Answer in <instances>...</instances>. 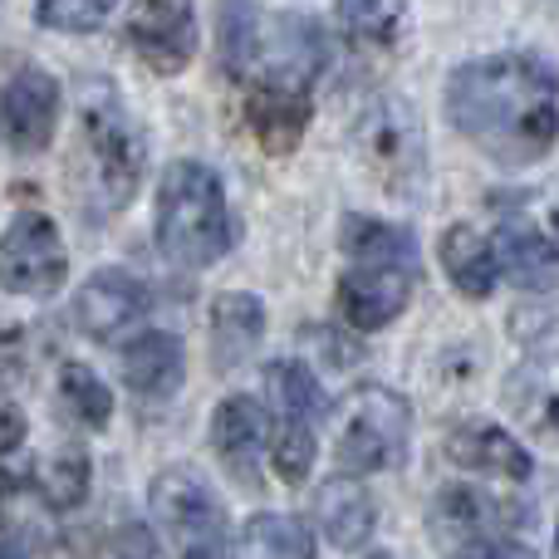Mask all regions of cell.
Segmentation results:
<instances>
[{
	"mask_svg": "<svg viewBox=\"0 0 559 559\" xmlns=\"http://www.w3.org/2000/svg\"><path fill=\"white\" fill-rule=\"evenodd\" d=\"M452 128L501 167H531L559 143V69L540 55H481L447 79Z\"/></svg>",
	"mask_w": 559,
	"mask_h": 559,
	"instance_id": "1",
	"label": "cell"
},
{
	"mask_svg": "<svg viewBox=\"0 0 559 559\" xmlns=\"http://www.w3.org/2000/svg\"><path fill=\"white\" fill-rule=\"evenodd\" d=\"M344 275H338V314L354 329L373 334V329L393 324L407 309L417 285V241L403 226L373 222V216H344Z\"/></svg>",
	"mask_w": 559,
	"mask_h": 559,
	"instance_id": "2",
	"label": "cell"
},
{
	"mask_svg": "<svg viewBox=\"0 0 559 559\" xmlns=\"http://www.w3.org/2000/svg\"><path fill=\"white\" fill-rule=\"evenodd\" d=\"M147 167V147L138 123L128 118L123 98L108 84L79 88V173L88 187V206L94 212H118L133 202L138 182Z\"/></svg>",
	"mask_w": 559,
	"mask_h": 559,
	"instance_id": "3",
	"label": "cell"
},
{
	"mask_svg": "<svg viewBox=\"0 0 559 559\" xmlns=\"http://www.w3.org/2000/svg\"><path fill=\"white\" fill-rule=\"evenodd\" d=\"M157 246L173 265L202 271L222 261L231 246V212H226V187L206 163H173L157 182Z\"/></svg>",
	"mask_w": 559,
	"mask_h": 559,
	"instance_id": "4",
	"label": "cell"
},
{
	"mask_svg": "<svg viewBox=\"0 0 559 559\" xmlns=\"http://www.w3.org/2000/svg\"><path fill=\"white\" fill-rule=\"evenodd\" d=\"M354 153L393 197H417L427 177V143L403 94H378L354 123Z\"/></svg>",
	"mask_w": 559,
	"mask_h": 559,
	"instance_id": "5",
	"label": "cell"
},
{
	"mask_svg": "<svg viewBox=\"0 0 559 559\" xmlns=\"http://www.w3.org/2000/svg\"><path fill=\"white\" fill-rule=\"evenodd\" d=\"M153 515L167 531L177 559H231L236 535L231 515L216 501V491L187 466H173L153 481Z\"/></svg>",
	"mask_w": 559,
	"mask_h": 559,
	"instance_id": "6",
	"label": "cell"
},
{
	"mask_svg": "<svg viewBox=\"0 0 559 559\" xmlns=\"http://www.w3.org/2000/svg\"><path fill=\"white\" fill-rule=\"evenodd\" d=\"M407 427H413V413L403 397L388 388H358L344 407V423H338V466L354 476L397 466L407 452Z\"/></svg>",
	"mask_w": 559,
	"mask_h": 559,
	"instance_id": "7",
	"label": "cell"
},
{
	"mask_svg": "<svg viewBox=\"0 0 559 559\" xmlns=\"http://www.w3.org/2000/svg\"><path fill=\"white\" fill-rule=\"evenodd\" d=\"M64 271H69V255L55 222L45 212H20L5 226V236H0V285L10 295L49 299L64 285Z\"/></svg>",
	"mask_w": 559,
	"mask_h": 559,
	"instance_id": "8",
	"label": "cell"
},
{
	"mask_svg": "<svg viewBox=\"0 0 559 559\" xmlns=\"http://www.w3.org/2000/svg\"><path fill=\"white\" fill-rule=\"evenodd\" d=\"M515 525H521V511L491 491H476V486H442L432 501V531L452 555L511 540Z\"/></svg>",
	"mask_w": 559,
	"mask_h": 559,
	"instance_id": "9",
	"label": "cell"
},
{
	"mask_svg": "<svg viewBox=\"0 0 559 559\" xmlns=\"http://www.w3.org/2000/svg\"><path fill=\"white\" fill-rule=\"evenodd\" d=\"M128 39L157 74H177L197 55V5L192 0H138L128 10Z\"/></svg>",
	"mask_w": 559,
	"mask_h": 559,
	"instance_id": "10",
	"label": "cell"
},
{
	"mask_svg": "<svg viewBox=\"0 0 559 559\" xmlns=\"http://www.w3.org/2000/svg\"><path fill=\"white\" fill-rule=\"evenodd\" d=\"M0 118L20 153H45L59 128V84L39 64H25L0 94Z\"/></svg>",
	"mask_w": 559,
	"mask_h": 559,
	"instance_id": "11",
	"label": "cell"
},
{
	"mask_svg": "<svg viewBox=\"0 0 559 559\" xmlns=\"http://www.w3.org/2000/svg\"><path fill=\"white\" fill-rule=\"evenodd\" d=\"M74 314H79V329L94 338H114L123 329H133L138 319L147 314V285L128 271H98L84 280L74 299Z\"/></svg>",
	"mask_w": 559,
	"mask_h": 559,
	"instance_id": "12",
	"label": "cell"
},
{
	"mask_svg": "<svg viewBox=\"0 0 559 559\" xmlns=\"http://www.w3.org/2000/svg\"><path fill=\"white\" fill-rule=\"evenodd\" d=\"M496 261L511 285L535 289V295L559 285V246L525 216H506L496 226Z\"/></svg>",
	"mask_w": 559,
	"mask_h": 559,
	"instance_id": "13",
	"label": "cell"
},
{
	"mask_svg": "<svg viewBox=\"0 0 559 559\" xmlns=\"http://www.w3.org/2000/svg\"><path fill=\"white\" fill-rule=\"evenodd\" d=\"M212 442L222 452V462L231 466V476L241 486L255 481V466H261V447L271 442V423H265V407L255 397L236 393L226 397L212 413Z\"/></svg>",
	"mask_w": 559,
	"mask_h": 559,
	"instance_id": "14",
	"label": "cell"
},
{
	"mask_svg": "<svg viewBox=\"0 0 559 559\" xmlns=\"http://www.w3.org/2000/svg\"><path fill=\"white\" fill-rule=\"evenodd\" d=\"M447 456L466 472H481V476H501V481H525L535 472L531 452L515 442L506 427L496 423H462L447 432Z\"/></svg>",
	"mask_w": 559,
	"mask_h": 559,
	"instance_id": "15",
	"label": "cell"
},
{
	"mask_svg": "<svg viewBox=\"0 0 559 559\" xmlns=\"http://www.w3.org/2000/svg\"><path fill=\"white\" fill-rule=\"evenodd\" d=\"M265 79L261 84H275V88H299V94H309V79L319 74V64H324V35H319V25L309 15H280L275 25V39L265 45Z\"/></svg>",
	"mask_w": 559,
	"mask_h": 559,
	"instance_id": "16",
	"label": "cell"
},
{
	"mask_svg": "<svg viewBox=\"0 0 559 559\" xmlns=\"http://www.w3.org/2000/svg\"><path fill=\"white\" fill-rule=\"evenodd\" d=\"M309 118H314V104H309V94H299V88L261 84V88H251V98H246V123H251V133L261 138L265 153H275V157L295 153V143L305 138Z\"/></svg>",
	"mask_w": 559,
	"mask_h": 559,
	"instance_id": "17",
	"label": "cell"
},
{
	"mask_svg": "<svg viewBox=\"0 0 559 559\" xmlns=\"http://www.w3.org/2000/svg\"><path fill=\"white\" fill-rule=\"evenodd\" d=\"M123 383L138 397H167L182 388V338H173L167 329L138 334L123 348Z\"/></svg>",
	"mask_w": 559,
	"mask_h": 559,
	"instance_id": "18",
	"label": "cell"
},
{
	"mask_svg": "<svg viewBox=\"0 0 559 559\" xmlns=\"http://www.w3.org/2000/svg\"><path fill=\"white\" fill-rule=\"evenodd\" d=\"M437 255H442L447 280H452V285L462 289L466 299H486L496 289V280H501L496 241H486L476 226H452V231H442V246H437Z\"/></svg>",
	"mask_w": 559,
	"mask_h": 559,
	"instance_id": "19",
	"label": "cell"
},
{
	"mask_svg": "<svg viewBox=\"0 0 559 559\" xmlns=\"http://www.w3.org/2000/svg\"><path fill=\"white\" fill-rule=\"evenodd\" d=\"M314 511H319L324 535L338 550H358V545H368V535H373V501H368V491L354 476H334V481L319 486Z\"/></svg>",
	"mask_w": 559,
	"mask_h": 559,
	"instance_id": "20",
	"label": "cell"
},
{
	"mask_svg": "<svg viewBox=\"0 0 559 559\" xmlns=\"http://www.w3.org/2000/svg\"><path fill=\"white\" fill-rule=\"evenodd\" d=\"M265 334V309L246 289H226L212 305V338H216V364L236 368L241 358H251V348Z\"/></svg>",
	"mask_w": 559,
	"mask_h": 559,
	"instance_id": "21",
	"label": "cell"
},
{
	"mask_svg": "<svg viewBox=\"0 0 559 559\" xmlns=\"http://www.w3.org/2000/svg\"><path fill=\"white\" fill-rule=\"evenodd\" d=\"M265 378H271L275 403L285 407V423H309V427H314V417H324V393H319L314 373H309L305 364L280 358V364L265 368Z\"/></svg>",
	"mask_w": 559,
	"mask_h": 559,
	"instance_id": "22",
	"label": "cell"
},
{
	"mask_svg": "<svg viewBox=\"0 0 559 559\" xmlns=\"http://www.w3.org/2000/svg\"><path fill=\"white\" fill-rule=\"evenodd\" d=\"M246 545H251L255 559H314V540H309V531L295 521V515H255L251 525H246Z\"/></svg>",
	"mask_w": 559,
	"mask_h": 559,
	"instance_id": "23",
	"label": "cell"
},
{
	"mask_svg": "<svg viewBox=\"0 0 559 559\" xmlns=\"http://www.w3.org/2000/svg\"><path fill=\"white\" fill-rule=\"evenodd\" d=\"M515 413L535 427V432H559V368L535 364L515 378Z\"/></svg>",
	"mask_w": 559,
	"mask_h": 559,
	"instance_id": "24",
	"label": "cell"
},
{
	"mask_svg": "<svg viewBox=\"0 0 559 559\" xmlns=\"http://www.w3.org/2000/svg\"><path fill=\"white\" fill-rule=\"evenodd\" d=\"M59 393H64L69 413L84 427H108V417H114V393L104 388V378H98L94 368L64 364L59 368Z\"/></svg>",
	"mask_w": 559,
	"mask_h": 559,
	"instance_id": "25",
	"label": "cell"
},
{
	"mask_svg": "<svg viewBox=\"0 0 559 559\" xmlns=\"http://www.w3.org/2000/svg\"><path fill=\"white\" fill-rule=\"evenodd\" d=\"M338 25L364 45H393L403 29V0H338Z\"/></svg>",
	"mask_w": 559,
	"mask_h": 559,
	"instance_id": "26",
	"label": "cell"
},
{
	"mask_svg": "<svg viewBox=\"0 0 559 559\" xmlns=\"http://www.w3.org/2000/svg\"><path fill=\"white\" fill-rule=\"evenodd\" d=\"M84 491H88V456L79 452V447H64V452H55L39 466V496H45L55 511L79 506Z\"/></svg>",
	"mask_w": 559,
	"mask_h": 559,
	"instance_id": "27",
	"label": "cell"
},
{
	"mask_svg": "<svg viewBox=\"0 0 559 559\" xmlns=\"http://www.w3.org/2000/svg\"><path fill=\"white\" fill-rule=\"evenodd\" d=\"M309 466H314V427L309 423H280V432H275V472H280V481L299 486L309 476Z\"/></svg>",
	"mask_w": 559,
	"mask_h": 559,
	"instance_id": "28",
	"label": "cell"
},
{
	"mask_svg": "<svg viewBox=\"0 0 559 559\" xmlns=\"http://www.w3.org/2000/svg\"><path fill=\"white\" fill-rule=\"evenodd\" d=\"M118 0H39V25L49 29H74V35H84V29H94L98 20L114 10Z\"/></svg>",
	"mask_w": 559,
	"mask_h": 559,
	"instance_id": "29",
	"label": "cell"
},
{
	"mask_svg": "<svg viewBox=\"0 0 559 559\" xmlns=\"http://www.w3.org/2000/svg\"><path fill=\"white\" fill-rule=\"evenodd\" d=\"M20 442H25V417H20V407L0 403V456L15 452Z\"/></svg>",
	"mask_w": 559,
	"mask_h": 559,
	"instance_id": "30",
	"label": "cell"
},
{
	"mask_svg": "<svg viewBox=\"0 0 559 559\" xmlns=\"http://www.w3.org/2000/svg\"><path fill=\"white\" fill-rule=\"evenodd\" d=\"M456 559H531L515 540H491V545H476V550H462Z\"/></svg>",
	"mask_w": 559,
	"mask_h": 559,
	"instance_id": "31",
	"label": "cell"
},
{
	"mask_svg": "<svg viewBox=\"0 0 559 559\" xmlns=\"http://www.w3.org/2000/svg\"><path fill=\"white\" fill-rule=\"evenodd\" d=\"M0 559H25V555H20L15 545H0Z\"/></svg>",
	"mask_w": 559,
	"mask_h": 559,
	"instance_id": "32",
	"label": "cell"
},
{
	"mask_svg": "<svg viewBox=\"0 0 559 559\" xmlns=\"http://www.w3.org/2000/svg\"><path fill=\"white\" fill-rule=\"evenodd\" d=\"M373 559H393V555H373Z\"/></svg>",
	"mask_w": 559,
	"mask_h": 559,
	"instance_id": "33",
	"label": "cell"
},
{
	"mask_svg": "<svg viewBox=\"0 0 559 559\" xmlns=\"http://www.w3.org/2000/svg\"><path fill=\"white\" fill-rule=\"evenodd\" d=\"M555 226H559V212H555Z\"/></svg>",
	"mask_w": 559,
	"mask_h": 559,
	"instance_id": "34",
	"label": "cell"
},
{
	"mask_svg": "<svg viewBox=\"0 0 559 559\" xmlns=\"http://www.w3.org/2000/svg\"><path fill=\"white\" fill-rule=\"evenodd\" d=\"M555 555H559V545H555Z\"/></svg>",
	"mask_w": 559,
	"mask_h": 559,
	"instance_id": "35",
	"label": "cell"
}]
</instances>
